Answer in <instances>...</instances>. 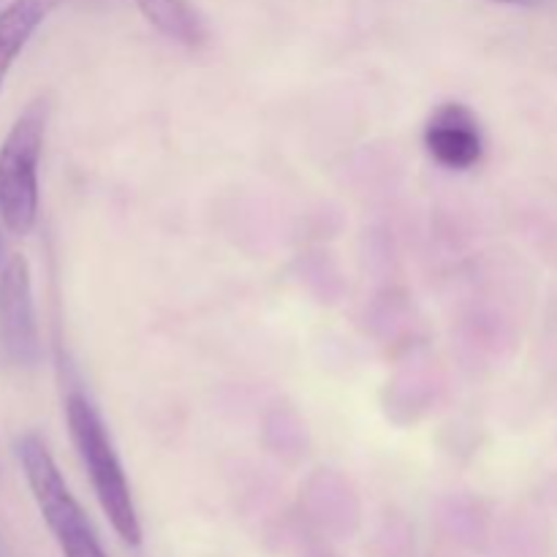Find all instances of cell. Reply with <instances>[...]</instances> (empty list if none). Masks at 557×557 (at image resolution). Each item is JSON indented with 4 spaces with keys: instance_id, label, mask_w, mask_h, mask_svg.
Listing matches in <instances>:
<instances>
[{
    "instance_id": "52a82bcc",
    "label": "cell",
    "mask_w": 557,
    "mask_h": 557,
    "mask_svg": "<svg viewBox=\"0 0 557 557\" xmlns=\"http://www.w3.org/2000/svg\"><path fill=\"white\" fill-rule=\"evenodd\" d=\"M136 5L147 16V22L172 41L185 44V47L205 41V22L188 0H136Z\"/></svg>"
},
{
    "instance_id": "7a4b0ae2",
    "label": "cell",
    "mask_w": 557,
    "mask_h": 557,
    "mask_svg": "<svg viewBox=\"0 0 557 557\" xmlns=\"http://www.w3.org/2000/svg\"><path fill=\"white\" fill-rule=\"evenodd\" d=\"M49 107L44 98L27 103L0 141V221L16 237H27L38 218V166Z\"/></svg>"
},
{
    "instance_id": "6da1fadb",
    "label": "cell",
    "mask_w": 557,
    "mask_h": 557,
    "mask_svg": "<svg viewBox=\"0 0 557 557\" xmlns=\"http://www.w3.org/2000/svg\"><path fill=\"white\" fill-rule=\"evenodd\" d=\"M65 422H69L71 441L79 451V460L90 476L92 493H96L109 525L128 547H139L141 525L134 495H131L128 479H125L101 413L82 392H71L69 400H65Z\"/></svg>"
},
{
    "instance_id": "3957f363",
    "label": "cell",
    "mask_w": 557,
    "mask_h": 557,
    "mask_svg": "<svg viewBox=\"0 0 557 557\" xmlns=\"http://www.w3.org/2000/svg\"><path fill=\"white\" fill-rule=\"evenodd\" d=\"M16 457L25 471L27 487L36 498L44 522L52 531L60 553L65 557H109L92 531L90 520L82 511L79 500L71 495L58 462L49 455L47 444L38 435H22L16 441Z\"/></svg>"
},
{
    "instance_id": "277c9868",
    "label": "cell",
    "mask_w": 557,
    "mask_h": 557,
    "mask_svg": "<svg viewBox=\"0 0 557 557\" xmlns=\"http://www.w3.org/2000/svg\"><path fill=\"white\" fill-rule=\"evenodd\" d=\"M0 357L22 370L41 359L30 267L20 253L11 256L0 270Z\"/></svg>"
},
{
    "instance_id": "8992f818",
    "label": "cell",
    "mask_w": 557,
    "mask_h": 557,
    "mask_svg": "<svg viewBox=\"0 0 557 557\" xmlns=\"http://www.w3.org/2000/svg\"><path fill=\"white\" fill-rule=\"evenodd\" d=\"M58 5L60 0H9L0 9V90L22 49Z\"/></svg>"
},
{
    "instance_id": "5b68a950",
    "label": "cell",
    "mask_w": 557,
    "mask_h": 557,
    "mask_svg": "<svg viewBox=\"0 0 557 557\" xmlns=\"http://www.w3.org/2000/svg\"><path fill=\"white\" fill-rule=\"evenodd\" d=\"M428 156L451 172H468L484 156V134L476 112L460 101H446L433 109L422 131Z\"/></svg>"
},
{
    "instance_id": "ba28073f",
    "label": "cell",
    "mask_w": 557,
    "mask_h": 557,
    "mask_svg": "<svg viewBox=\"0 0 557 557\" xmlns=\"http://www.w3.org/2000/svg\"><path fill=\"white\" fill-rule=\"evenodd\" d=\"M495 3H509V5H542L547 0H495Z\"/></svg>"
}]
</instances>
